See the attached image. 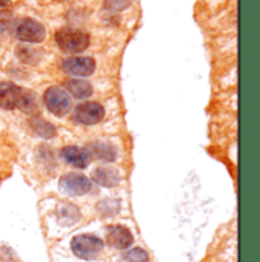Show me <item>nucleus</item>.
<instances>
[{
    "mask_svg": "<svg viewBox=\"0 0 260 262\" xmlns=\"http://www.w3.org/2000/svg\"><path fill=\"white\" fill-rule=\"evenodd\" d=\"M57 45L61 48V51L68 54H79L84 52L90 45L88 34L82 31H76L72 28H63L55 34Z\"/></svg>",
    "mask_w": 260,
    "mask_h": 262,
    "instance_id": "obj_1",
    "label": "nucleus"
},
{
    "mask_svg": "<svg viewBox=\"0 0 260 262\" xmlns=\"http://www.w3.org/2000/svg\"><path fill=\"white\" fill-rule=\"evenodd\" d=\"M104 250V243L94 235H78L72 239V252L81 259H94Z\"/></svg>",
    "mask_w": 260,
    "mask_h": 262,
    "instance_id": "obj_2",
    "label": "nucleus"
},
{
    "mask_svg": "<svg viewBox=\"0 0 260 262\" xmlns=\"http://www.w3.org/2000/svg\"><path fill=\"white\" fill-rule=\"evenodd\" d=\"M44 104L48 107V110L55 115V116H65L70 108H72V101L70 96L65 93V90H63L61 87H49L44 92Z\"/></svg>",
    "mask_w": 260,
    "mask_h": 262,
    "instance_id": "obj_3",
    "label": "nucleus"
},
{
    "mask_svg": "<svg viewBox=\"0 0 260 262\" xmlns=\"http://www.w3.org/2000/svg\"><path fill=\"white\" fill-rule=\"evenodd\" d=\"M14 34L18 40L26 43H41L46 38L44 26L34 18H21L15 25Z\"/></svg>",
    "mask_w": 260,
    "mask_h": 262,
    "instance_id": "obj_4",
    "label": "nucleus"
},
{
    "mask_svg": "<svg viewBox=\"0 0 260 262\" xmlns=\"http://www.w3.org/2000/svg\"><path fill=\"white\" fill-rule=\"evenodd\" d=\"M60 189L67 195H84L91 189V182L82 174L68 172L60 179Z\"/></svg>",
    "mask_w": 260,
    "mask_h": 262,
    "instance_id": "obj_5",
    "label": "nucleus"
},
{
    "mask_svg": "<svg viewBox=\"0 0 260 262\" xmlns=\"http://www.w3.org/2000/svg\"><path fill=\"white\" fill-rule=\"evenodd\" d=\"M105 116V110L98 102H84L75 108V121L82 125L99 124Z\"/></svg>",
    "mask_w": 260,
    "mask_h": 262,
    "instance_id": "obj_6",
    "label": "nucleus"
},
{
    "mask_svg": "<svg viewBox=\"0 0 260 262\" xmlns=\"http://www.w3.org/2000/svg\"><path fill=\"white\" fill-rule=\"evenodd\" d=\"M107 243L119 250H125L134 243V236L125 226H110L107 229Z\"/></svg>",
    "mask_w": 260,
    "mask_h": 262,
    "instance_id": "obj_7",
    "label": "nucleus"
},
{
    "mask_svg": "<svg viewBox=\"0 0 260 262\" xmlns=\"http://www.w3.org/2000/svg\"><path fill=\"white\" fill-rule=\"evenodd\" d=\"M63 69L76 76H90L96 69V63L90 57H73L63 61Z\"/></svg>",
    "mask_w": 260,
    "mask_h": 262,
    "instance_id": "obj_8",
    "label": "nucleus"
},
{
    "mask_svg": "<svg viewBox=\"0 0 260 262\" xmlns=\"http://www.w3.org/2000/svg\"><path fill=\"white\" fill-rule=\"evenodd\" d=\"M61 157L64 159L67 163H70L75 168L84 169L90 165L91 156L88 149L79 148V146H65L61 149Z\"/></svg>",
    "mask_w": 260,
    "mask_h": 262,
    "instance_id": "obj_9",
    "label": "nucleus"
},
{
    "mask_svg": "<svg viewBox=\"0 0 260 262\" xmlns=\"http://www.w3.org/2000/svg\"><path fill=\"white\" fill-rule=\"evenodd\" d=\"M21 96V87L12 82H0V107L12 110L18 107Z\"/></svg>",
    "mask_w": 260,
    "mask_h": 262,
    "instance_id": "obj_10",
    "label": "nucleus"
},
{
    "mask_svg": "<svg viewBox=\"0 0 260 262\" xmlns=\"http://www.w3.org/2000/svg\"><path fill=\"white\" fill-rule=\"evenodd\" d=\"M91 179H93V182H96L98 185H101L104 188H114L121 182V174L114 168L102 166V168H96L94 169Z\"/></svg>",
    "mask_w": 260,
    "mask_h": 262,
    "instance_id": "obj_11",
    "label": "nucleus"
},
{
    "mask_svg": "<svg viewBox=\"0 0 260 262\" xmlns=\"http://www.w3.org/2000/svg\"><path fill=\"white\" fill-rule=\"evenodd\" d=\"M88 152H90V156H94L96 159L104 160V162L116 160V149L111 145H108V143H102V142L90 143Z\"/></svg>",
    "mask_w": 260,
    "mask_h": 262,
    "instance_id": "obj_12",
    "label": "nucleus"
},
{
    "mask_svg": "<svg viewBox=\"0 0 260 262\" xmlns=\"http://www.w3.org/2000/svg\"><path fill=\"white\" fill-rule=\"evenodd\" d=\"M65 89L78 99H85L88 96H91L93 89L87 81L82 79H68L65 81Z\"/></svg>",
    "mask_w": 260,
    "mask_h": 262,
    "instance_id": "obj_13",
    "label": "nucleus"
},
{
    "mask_svg": "<svg viewBox=\"0 0 260 262\" xmlns=\"http://www.w3.org/2000/svg\"><path fill=\"white\" fill-rule=\"evenodd\" d=\"M21 112L28 113V115H38V105H37V98L32 92L21 89V96H20V102L18 107Z\"/></svg>",
    "mask_w": 260,
    "mask_h": 262,
    "instance_id": "obj_14",
    "label": "nucleus"
},
{
    "mask_svg": "<svg viewBox=\"0 0 260 262\" xmlns=\"http://www.w3.org/2000/svg\"><path fill=\"white\" fill-rule=\"evenodd\" d=\"M31 127L34 133H37L40 137H44V139H51L57 134V128L44 119H34L31 122Z\"/></svg>",
    "mask_w": 260,
    "mask_h": 262,
    "instance_id": "obj_15",
    "label": "nucleus"
},
{
    "mask_svg": "<svg viewBox=\"0 0 260 262\" xmlns=\"http://www.w3.org/2000/svg\"><path fill=\"white\" fill-rule=\"evenodd\" d=\"M15 54L20 58V61H23L26 64H35L40 60L38 52L34 48H29V46H18L15 49Z\"/></svg>",
    "mask_w": 260,
    "mask_h": 262,
    "instance_id": "obj_16",
    "label": "nucleus"
},
{
    "mask_svg": "<svg viewBox=\"0 0 260 262\" xmlns=\"http://www.w3.org/2000/svg\"><path fill=\"white\" fill-rule=\"evenodd\" d=\"M149 258H148V253L143 250V249H131L128 250L124 256H122V262H148Z\"/></svg>",
    "mask_w": 260,
    "mask_h": 262,
    "instance_id": "obj_17",
    "label": "nucleus"
},
{
    "mask_svg": "<svg viewBox=\"0 0 260 262\" xmlns=\"http://www.w3.org/2000/svg\"><path fill=\"white\" fill-rule=\"evenodd\" d=\"M132 2L134 0H105L104 8H105V11L114 14V12H121V11L127 9Z\"/></svg>",
    "mask_w": 260,
    "mask_h": 262,
    "instance_id": "obj_18",
    "label": "nucleus"
},
{
    "mask_svg": "<svg viewBox=\"0 0 260 262\" xmlns=\"http://www.w3.org/2000/svg\"><path fill=\"white\" fill-rule=\"evenodd\" d=\"M8 25H9V15L0 14V32L6 31L8 29Z\"/></svg>",
    "mask_w": 260,
    "mask_h": 262,
    "instance_id": "obj_19",
    "label": "nucleus"
},
{
    "mask_svg": "<svg viewBox=\"0 0 260 262\" xmlns=\"http://www.w3.org/2000/svg\"><path fill=\"white\" fill-rule=\"evenodd\" d=\"M11 6V0H0V8H8Z\"/></svg>",
    "mask_w": 260,
    "mask_h": 262,
    "instance_id": "obj_20",
    "label": "nucleus"
}]
</instances>
